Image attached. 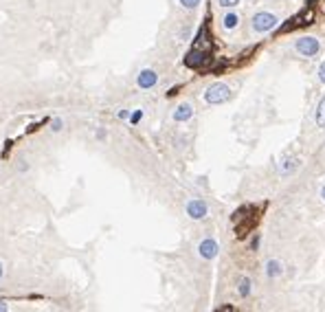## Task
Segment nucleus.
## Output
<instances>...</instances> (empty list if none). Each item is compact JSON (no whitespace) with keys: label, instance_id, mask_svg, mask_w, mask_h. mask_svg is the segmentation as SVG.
Instances as JSON below:
<instances>
[{"label":"nucleus","instance_id":"1","mask_svg":"<svg viewBox=\"0 0 325 312\" xmlns=\"http://www.w3.org/2000/svg\"><path fill=\"white\" fill-rule=\"evenodd\" d=\"M233 97V91L231 86L224 82H215L211 86L204 91V101H207L209 106H220V104H226L228 99Z\"/></svg>","mask_w":325,"mask_h":312},{"label":"nucleus","instance_id":"2","mask_svg":"<svg viewBox=\"0 0 325 312\" xmlns=\"http://www.w3.org/2000/svg\"><path fill=\"white\" fill-rule=\"evenodd\" d=\"M277 25H279V18L275 14H270V11H257V14L251 18V27L255 33H268V31H273Z\"/></svg>","mask_w":325,"mask_h":312},{"label":"nucleus","instance_id":"3","mask_svg":"<svg viewBox=\"0 0 325 312\" xmlns=\"http://www.w3.org/2000/svg\"><path fill=\"white\" fill-rule=\"evenodd\" d=\"M294 51L299 53L301 57H316L321 53V42H318L314 35H301L294 42Z\"/></svg>","mask_w":325,"mask_h":312},{"label":"nucleus","instance_id":"4","mask_svg":"<svg viewBox=\"0 0 325 312\" xmlns=\"http://www.w3.org/2000/svg\"><path fill=\"white\" fill-rule=\"evenodd\" d=\"M185 211H187V215L191 220H204L207 218V213H209V205L204 200H200V198H194V200L187 202Z\"/></svg>","mask_w":325,"mask_h":312},{"label":"nucleus","instance_id":"5","mask_svg":"<svg viewBox=\"0 0 325 312\" xmlns=\"http://www.w3.org/2000/svg\"><path fill=\"white\" fill-rule=\"evenodd\" d=\"M220 253V244L215 242L213 238H204L200 244H198V255L202 257V260H215Z\"/></svg>","mask_w":325,"mask_h":312},{"label":"nucleus","instance_id":"6","mask_svg":"<svg viewBox=\"0 0 325 312\" xmlns=\"http://www.w3.org/2000/svg\"><path fill=\"white\" fill-rule=\"evenodd\" d=\"M156 84H158V73H156L154 68H143L141 73L136 75V86L141 88V91H149Z\"/></svg>","mask_w":325,"mask_h":312},{"label":"nucleus","instance_id":"7","mask_svg":"<svg viewBox=\"0 0 325 312\" xmlns=\"http://www.w3.org/2000/svg\"><path fill=\"white\" fill-rule=\"evenodd\" d=\"M172 117H174V121H178V123L189 121V119L194 117V106H191L189 101H183V104L176 106V110H174Z\"/></svg>","mask_w":325,"mask_h":312},{"label":"nucleus","instance_id":"8","mask_svg":"<svg viewBox=\"0 0 325 312\" xmlns=\"http://www.w3.org/2000/svg\"><path fill=\"white\" fill-rule=\"evenodd\" d=\"M222 27L226 29V31H233V29L239 27V14L233 9H228L224 16H222Z\"/></svg>","mask_w":325,"mask_h":312},{"label":"nucleus","instance_id":"9","mask_svg":"<svg viewBox=\"0 0 325 312\" xmlns=\"http://www.w3.org/2000/svg\"><path fill=\"white\" fill-rule=\"evenodd\" d=\"M281 273H284V266H281L279 260H268L266 262V275L270 279H277Z\"/></svg>","mask_w":325,"mask_h":312},{"label":"nucleus","instance_id":"10","mask_svg":"<svg viewBox=\"0 0 325 312\" xmlns=\"http://www.w3.org/2000/svg\"><path fill=\"white\" fill-rule=\"evenodd\" d=\"M316 125L318 128H325V95L318 101V108H316Z\"/></svg>","mask_w":325,"mask_h":312},{"label":"nucleus","instance_id":"11","mask_svg":"<svg viewBox=\"0 0 325 312\" xmlns=\"http://www.w3.org/2000/svg\"><path fill=\"white\" fill-rule=\"evenodd\" d=\"M237 292H239V297H249V292H251V279L249 277H239Z\"/></svg>","mask_w":325,"mask_h":312},{"label":"nucleus","instance_id":"12","mask_svg":"<svg viewBox=\"0 0 325 312\" xmlns=\"http://www.w3.org/2000/svg\"><path fill=\"white\" fill-rule=\"evenodd\" d=\"M143 117H145V115H143V110H141V108H136L134 112H130V119H128V121H130V125H136V123L143 121Z\"/></svg>","mask_w":325,"mask_h":312},{"label":"nucleus","instance_id":"13","mask_svg":"<svg viewBox=\"0 0 325 312\" xmlns=\"http://www.w3.org/2000/svg\"><path fill=\"white\" fill-rule=\"evenodd\" d=\"M49 128H51V132H62V130H64V119H62V117H55V119L51 121Z\"/></svg>","mask_w":325,"mask_h":312},{"label":"nucleus","instance_id":"14","mask_svg":"<svg viewBox=\"0 0 325 312\" xmlns=\"http://www.w3.org/2000/svg\"><path fill=\"white\" fill-rule=\"evenodd\" d=\"M178 3H180V7H185V9H196L202 0H178Z\"/></svg>","mask_w":325,"mask_h":312},{"label":"nucleus","instance_id":"15","mask_svg":"<svg viewBox=\"0 0 325 312\" xmlns=\"http://www.w3.org/2000/svg\"><path fill=\"white\" fill-rule=\"evenodd\" d=\"M239 3H242V0H218V5L224 9H233V7H237Z\"/></svg>","mask_w":325,"mask_h":312},{"label":"nucleus","instance_id":"16","mask_svg":"<svg viewBox=\"0 0 325 312\" xmlns=\"http://www.w3.org/2000/svg\"><path fill=\"white\" fill-rule=\"evenodd\" d=\"M318 82H321L323 86H325V62L318 64Z\"/></svg>","mask_w":325,"mask_h":312},{"label":"nucleus","instance_id":"17","mask_svg":"<svg viewBox=\"0 0 325 312\" xmlns=\"http://www.w3.org/2000/svg\"><path fill=\"white\" fill-rule=\"evenodd\" d=\"M117 117H119V119H130V110H119Z\"/></svg>","mask_w":325,"mask_h":312},{"label":"nucleus","instance_id":"18","mask_svg":"<svg viewBox=\"0 0 325 312\" xmlns=\"http://www.w3.org/2000/svg\"><path fill=\"white\" fill-rule=\"evenodd\" d=\"M106 136H108V132H106V130H97V139H99V141H104Z\"/></svg>","mask_w":325,"mask_h":312},{"label":"nucleus","instance_id":"19","mask_svg":"<svg viewBox=\"0 0 325 312\" xmlns=\"http://www.w3.org/2000/svg\"><path fill=\"white\" fill-rule=\"evenodd\" d=\"M9 308H7V303H5V301H0V312H7Z\"/></svg>","mask_w":325,"mask_h":312},{"label":"nucleus","instance_id":"20","mask_svg":"<svg viewBox=\"0 0 325 312\" xmlns=\"http://www.w3.org/2000/svg\"><path fill=\"white\" fill-rule=\"evenodd\" d=\"M3 277H5V264L0 262V279H3Z\"/></svg>","mask_w":325,"mask_h":312},{"label":"nucleus","instance_id":"21","mask_svg":"<svg viewBox=\"0 0 325 312\" xmlns=\"http://www.w3.org/2000/svg\"><path fill=\"white\" fill-rule=\"evenodd\" d=\"M321 198H323V200H325V185H323V187H321Z\"/></svg>","mask_w":325,"mask_h":312},{"label":"nucleus","instance_id":"22","mask_svg":"<svg viewBox=\"0 0 325 312\" xmlns=\"http://www.w3.org/2000/svg\"><path fill=\"white\" fill-rule=\"evenodd\" d=\"M220 312H231V308H224V310H220Z\"/></svg>","mask_w":325,"mask_h":312}]
</instances>
